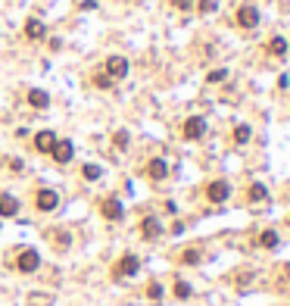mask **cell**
<instances>
[{
	"instance_id": "cell-13",
	"label": "cell",
	"mask_w": 290,
	"mask_h": 306,
	"mask_svg": "<svg viewBox=\"0 0 290 306\" xmlns=\"http://www.w3.org/2000/svg\"><path fill=\"white\" fill-rule=\"evenodd\" d=\"M44 34H47V28H44V22H41V19H28V22H25V37H31V41H41Z\"/></svg>"
},
{
	"instance_id": "cell-10",
	"label": "cell",
	"mask_w": 290,
	"mask_h": 306,
	"mask_svg": "<svg viewBox=\"0 0 290 306\" xmlns=\"http://www.w3.org/2000/svg\"><path fill=\"white\" fill-rule=\"evenodd\" d=\"M53 144H56V135L53 131H37L34 135V150H41V153H50Z\"/></svg>"
},
{
	"instance_id": "cell-9",
	"label": "cell",
	"mask_w": 290,
	"mask_h": 306,
	"mask_svg": "<svg viewBox=\"0 0 290 306\" xmlns=\"http://www.w3.org/2000/svg\"><path fill=\"white\" fill-rule=\"evenodd\" d=\"M37 265H41L37 250H22V253H19V259H16V269H19V272H25V275H28V272H34Z\"/></svg>"
},
{
	"instance_id": "cell-20",
	"label": "cell",
	"mask_w": 290,
	"mask_h": 306,
	"mask_svg": "<svg viewBox=\"0 0 290 306\" xmlns=\"http://www.w3.org/2000/svg\"><path fill=\"white\" fill-rule=\"evenodd\" d=\"M265 197H268V187H265V184H253V187H250V200H253V203H256V200H265Z\"/></svg>"
},
{
	"instance_id": "cell-6",
	"label": "cell",
	"mask_w": 290,
	"mask_h": 306,
	"mask_svg": "<svg viewBox=\"0 0 290 306\" xmlns=\"http://www.w3.org/2000/svg\"><path fill=\"white\" fill-rule=\"evenodd\" d=\"M100 213H103V219H109V222H122V219H125V206H122V200H119V197L103 200Z\"/></svg>"
},
{
	"instance_id": "cell-1",
	"label": "cell",
	"mask_w": 290,
	"mask_h": 306,
	"mask_svg": "<svg viewBox=\"0 0 290 306\" xmlns=\"http://www.w3.org/2000/svg\"><path fill=\"white\" fill-rule=\"evenodd\" d=\"M138 272H141V259H138L134 253H125V256L115 262V269H112L115 278H131V275H138Z\"/></svg>"
},
{
	"instance_id": "cell-5",
	"label": "cell",
	"mask_w": 290,
	"mask_h": 306,
	"mask_svg": "<svg viewBox=\"0 0 290 306\" xmlns=\"http://www.w3.org/2000/svg\"><path fill=\"white\" fill-rule=\"evenodd\" d=\"M181 135H184L187 141H200V138L206 135V119H203V116H190V119L184 122Z\"/></svg>"
},
{
	"instance_id": "cell-22",
	"label": "cell",
	"mask_w": 290,
	"mask_h": 306,
	"mask_svg": "<svg viewBox=\"0 0 290 306\" xmlns=\"http://www.w3.org/2000/svg\"><path fill=\"white\" fill-rule=\"evenodd\" d=\"M190 294H194V291H190L187 281H175V297H178V300H187Z\"/></svg>"
},
{
	"instance_id": "cell-24",
	"label": "cell",
	"mask_w": 290,
	"mask_h": 306,
	"mask_svg": "<svg viewBox=\"0 0 290 306\" xmlns=\"http://www.w3.org/2000/svg\"><path fill=\"white\" fill-rule=\"evenodd\" d=\"M112 144H115L119 150H125V147H128V131H115V138H112Z\"/></svg>"
},
{
	"instance_id": "cell-11",
	"label": "cell",
	"mask_w": 290,
	"mask_h": 306,
	"mask_svg": "<svg viewBox=\"0 0 290 306\" xmlns=\"http://www.w3.org/2000/svg\"><path fill=\"white\" fill-rule=\"evenodd\" d=\"M19 213V200L13 197V194H0V216L4 219H13Z\"/></svg>"
},
{
	"instance_id": "cell-14",
	"label": "cell",
	"mask_w": 290,
	"mask_h": 306,
	"mask_svg": "<svg viewBox=\"0 0 290 306\" xmlns=\"http://www.w3.org/2000/svg\"><path fill=\"white\" fill-rule=\"evenodd\" d=\"M28 103H31L34 109H47V106H50V94L41 91V88H34V91H28Z\"/></svg>"
},
{
	"instance_id": "cell-16",
	"label": "cell",
	"mask_w": 290,
	"mask_h": 306,
	"mask_svg": "<svg viewBox=\"0 0 290 306\" xmlns=\"http://www.w3.org/2000/svg\"><path fill=\"white\" fill-rule=\"evenodd\" d=\"M141 232H144V238H159V232H162V225L153 219V216H147L144 222H141Z\"/></svg>"
},
{
	"instance_id": "cell-25",
	"label": "cell",
	"mask_w": 290,
	"mask_h": 306,
	"mask_svg": "<svg viewBox=\"0 0 290 306\" xmlns=\"http://www.w3.org/2000/svg\"><path fill=\"white\" fill-rule=\"evenodd\" d=\"M147 297H150V300H162V284H156V281H153V284L147 288Z\"/></svg>"
},
{
	"instance_id": "cell-8",
	"label": "cell",
	"mask_w": 290,
	"mask_h": 306,
	"mask_svg": "<svg viewBox=\"0 0 290 306\" xmlns=\"http://www.w3.org/2000/svg\"><path fill=\"white\" fill-rule=\"evenodd\" d=\"M103 69H106V75H109V79H125L131 66H128V60H125V56H109Z\"/></svg>"
},
{
	"instance_id": "cell-27",
	"label": "cell",
	"mask_w": 290,
	"mask_h": 306,
	"mask_svg": "<svg viewBox=\"0 0 290 306\" xmlns=\"http://www.w3.org/2000/svg\"><path fill=\"white\" fill-rule=\"evenodd\" d=\"M197 7H200V13H212L216 10V0H200Z\"/></svg>"
},
{
	"instance_id": "cell-19",
	"label": "cell",
	"mask_w": 290,
	"mask_h": 306,
	"mask_svg": "<svg viewBox=\"0 0 290 306\" xmlns=\"http://www.w3.org/2000/svg\"><path fill=\"white\" fill-rule=\"evenodd\" d=\"M81 175H85L88 181H97V178L103 175V169H100V166H94V163H88L85 169H81Z\"/></svg>"
},
{
	"instance_id": "cell-26",
	"label": "cell",
	"mask_w": 290,
	"mask_h": 306,
	"mask_svg": "<svg viewBox=\"0 0 290 306\" xmlns=\"http://www.w3.org/2000/svg\"><path fill=\"white\" fill-rule=\"evenodd\" d=\"M94 85H97V88H109L112 79H109V75H94Z\"/></svg>"
},
{
	"instance_id": "cell-2",
	"label": "cell",
	"mask_w": 290,
	"mask_h": 306,
	"mask_svg": "<svg viewBox=\"0 0 290 306\" xmlns=\"http://www.w3.org/2000/svg\"><path fill=\"white\" fill-rule=\"evenodd\" d=\"M228 197H231V184L225 178H216V181L206 184V200L209 203H225Z\"/></svg>"
},
{
	"instance_id": "cell-28",
	"label": "cell",
	"mask_w": 290,
	"mask_h": 306,
	"mask_svg": "<svg viewBox=\"0 0 290 306\" xmlns=\"http://www.w3.org/2000/svg\"><path fill=\"white\" fill-rule=\"evenodd\" d=\"M172 4H175L178 10H190V7H194V0H172Z\"/></svg>"
},
{
	"instance_id": "cell-4",
	"label": "cell",
	"mask_w": 290,
	"mask_h": 306,
	"mask_svg": "<svg viewBox=\"0 0 290 306\" xmlns=\"http://www.w3.org/2000/svg\"><path fill=\"white\" fill-rule=\"evenodd\" d=\"M50 157L60 163V166H66V163H72V157H75V147H72V141H60L56 138V144H53V150H50Z\"/></svg>"
},
{
	"instance_id": "cell-18",
	"label": "cell",
	"mask_w": 290,
	"mask_h": 306,
	"mask_svg": "<svg viewBox=\"0 0 290 306\" xmlns=\"http://www.w3.org/2000/svg\"><path fill=\"white\" fill-rule=\"evenodd\" d=\"M250 138H253V128L250 125H237L234 128V144H246Z\"/></svg>"
},
{
	"instance_id": "cell-17",
	"label": "cell",
	"mask_w": 290,
	"mask_h": 306,
	"mask_svg": "<svg viewBox=\"0 0 290 306\" xmlns=\"http://www.w3.org/2000/svg\"><path fill=\"white\" fill-rule=\"evenodd\" d=\"M259 247L275 250V247H278V232H272V228H268V232H262V235H259Z\"/></svg>"
},
{
	"instance_id": "cell-21",
	"label": "cell",
	"mask_w": 290,
	"mask_h": 306,
	"mask_svg": "<svg viewBox=\"0 0 290 306\" xmlns=\"http://www.w3.org/2000/svg\"><path fill=\"white\" fill-rule=\"evenodd\" d=\"M228 79V69H212L209 75H206V82H209V85H219V82H225Z\"/></svg>"
},
{
	"instance_id": "cell-12",
	"label": "cell",
	"mask_w": 290,
	"mask_h": 306,
	"mask_svg": "<svg viewBox=\"0 0 290 306\" xmlns=\"http://www.w3.org/2000/svg\"><path fill=\"white\" fill-rule=\"evenodd\" d=\"M147 175H150L153 181H162L165 175H169V166H165V160H150V163H147Z\"/></svg>"
},
{
	"instance_id": "cell-15",
	"label": "cell",
	"mask_w": 290,
	"mask_h": 306,
	"mask_svg": "<svg viewBox=\"0 0 290 306\" xmlns=\"http://www.w3.org/2000/svg\"><path fill=\"white\" fill-rule=\"evenodd\" d=\"M265 50H268L272 56H284V53H287V37H284V34H275Z\"/></svg>"
},
{
	"instance_id": "cell-23",
	"label": "cell",
	"mask_w": 290,
	"mask_h": 306,
	"mask_svg": "<svg viewBox=\"0 0 290 306\" xmlns=\"http://www.w3.org/2000/svg\"><path fill=\"white\" fill-rule=\"evenodd\" d=\"M181 262H184V265H197V262H200V253H197V250H184V253H181Z\"/></svg>"
},
{
	"instance_id": "cell-7",
	"label": "cell",
	"mask_w": 290,
	"mask_h": 306,
	"mask_svg": "<svg viewBox=\"0 0 290 306\" xmlns=\"http://www.w3.org/2000/svg\"><path fill=\"white\" fill-rule=\"evenodd\" d=\"M237 25H240V28H256V25H259V10H256L253 4H243V7L237 10Z\"/></svg>"
},
{
	"instance_id": "cell-29",
	"label": "cell",
	"mask_w": 290,
	"mask_h": 306,
	"mask_svg": "<svg viewBox=\"0 0 290 306\" xmlns=\"http://www.w3.org/2000/svg\"><path fill=\"white\" fill-rule=\"evenodd\" d=\"M69 247V235L66 232H60V250H66Z\"/></svg>"
},
{
	"instance_id": "cell-3",
	"label": "cell",
	"mask_w": 290,
	"mask_h": 306,
	"mask_svg": "<svg viewBox=\"0 0 290 306\" xmlns=\"http://www.w3.org/2000/svg\"><path fill=\"white\" fill-rule=\"evenodd\" d=\"M56 203H60V194H56V190H50V187H41V190H37L34 206H37L41 213H53V209H56Z\"/></svg>"
}]
</instances>
